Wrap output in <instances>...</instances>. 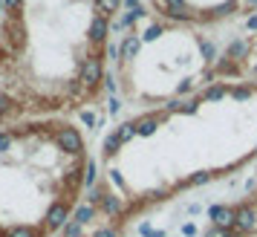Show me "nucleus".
Segmentation results:
<instances>
[{
	"mask_svg": "<svg viewBox=\"0 0 257 237\" xmlns=\"http://www.w3.org/2000/svg\"><path fill=\"white\" fill-rule=\"evenodd\" d=\"M113 67L127 104L162 110L225 78H257V29L182 24L145 9L127 24Z\"/></svg>",
	"mask_w": 257,
	"mask_h": 237,
	"instance_id": "obj_3",
	"label": "nucleus"
},
{
	"mask_svg": "<svg viewBox=\"0 0 257 237\" xmlns=\"http://www.w3.org/2000/svg\"><path fill=\"white\" fill-rule=\"evenodd\" d=\"M151 12L197 26H240L257 12V0H148Z\"/></svg>",
	"mask_w": 257,
	"mask_h": 237,
	"instance_id": "obj_4",
	"label": "nucleus"
},
{
	"mask_svg": "<svg viewBox=\"0 0 257 237\" xmlns=\"http://www.w3.org/2000/svg\"><path fill=\"white\" fill-rule=\"evenodd\" d=\"M257 159V78H225L139 113L104 145L101 202L116 228Z\"/></svg>",
	"mask_w": 257,
	"mask_h": 237,
	"instance_id": "obj_1",
	"label": "nucleus"
},
{
	"mask_svg": "<svg viewBox=\"0 0 257 237\" xmlns=\"http://www.w3.org/2000/svg\"><path fill=\"white\" fill-rule=\"evenodd\" d=\"M199 237H257V179L211 214Z\"/></svg>",
	"mask_w": 257,
	"mask_h": 237,
	"instance_id": "obj_5",
	"label": "nucleus"
},
{
	"mask_svg": "<svg viewBox=\"0 0 257 237\" xmlns=\"http://www.w3.org/2000/svg\"><path fill=\"white\" fill-rule=\"evenodd\" d=\"M121 0H6L0 21V113L84 110L104 93Z\"/></svg>",
	"mask_w": 257,
	"mask_h": 237,
	"instance_id": "obj_2",
	"label": "nucleus"
}]
</instances>
